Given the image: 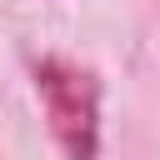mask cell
Here are the masks:
<instances>
[{"mask_svg": "<svg viewBox=\"0 0 160 160\" xmlns=\"http://www.w3.org/2000/svg\"><path fill=\"white\" fill-rule=\"evenodd\" d=\"M35 90L50 120V135L70 160H95L100 150V85L85 65L75 60H40L35 65Z\"/></svg>", "mask_w": 160, "mask_h": 160, "instance_id": "1", "label": "cell"}]
</instances>
